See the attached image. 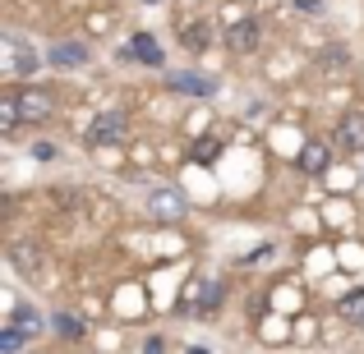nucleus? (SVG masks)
I'll return each mask as SVG.
<instances>
[{
  "mask_svg": "<svg viewBox=\"0 0 364 354\" xmlns=\"http://www.w3.org/2000/svg\"><path fill=\"white\" fill-rule=\"evenodd\" d=\"M337 143L341 152H364V111H346L337 120Z\"/></svg>",
  "mask_w": 364,
  "mask_h": 354,
  "instance_id": "nucleus-5",
  "label": "nucleus"
},
{
  "mask_svg": "<svg viewBox=\"0 0 364 354\" xmlns=\"http://www.w3.org/2000/svg\"><path fill=\"white\" fill-rule=\"evenodd\" d=\"M148 5H157V0H148Z\"/></svg>",
  "mask_w": 364,
  "mask_h": 354,
  "instance_id": "nucleus-21",
  "label": "nucleus"
},
{
  "mask_svg": "<svg viewBox=\"0 0 364 354\" xmlns=\"http://www.w3.org/2000/svg\"><path fill=\"white\" fill-rule=\"evenodd\" d=\"M9 262H14V272L37 276V267H42V248H37V244H14V248H9Z\"/></svg>",
  "mask_w": 364,
  "mask_h": 354,
  "instance_id": "nucleus-8",
  "label": "nucleus"
},
{
  "mask_svg": "<svg viewBox=\"0 0 364 354\" xmlns=\"http://www.w3.org/2000/svg\"><path fill=\"white\" fill-rule=\"evenodd\" d=\"M222 299H226V290H222L217 281H198L194 290H189L185 299H180V309H185V313H213Z\"/></svg>",
  "mask_w": 364,
  "mask_h": 354,
  "instance_id": "nucleus-4",
  "label": "nucleus"
},
{
  "mask_svg": "<svg viewBox=\"0 0 364 354\" xmlns=\"http://www.w3.org/2000/svg\"><path fill=\"white\" fill-rule=\"evenodd\" d=\"M180 42H185L189 51H203V46H208V28L203 23H189L185 33H180Z\"/></svg>",
  "mask_w": 364,
  "mask_h": 354,
  "instance_id": "nucleus-15",
  "label": "nucleus"
},
{
  "mask_svg": "<svg viewBox=\"0 0 364 354\" xmlns=\"http://www.w3.org/2000/svg\"><path fill=\"white\" fill-rule=\"evenodd\" d=\"M9 327H23V331H37V318H33V309H14V322Z\"/></svg>",
  "mask_w": 364,
  "mask_h": 354,
  "instance_id": "nucleus-18",
  "label": "nucleus"
},
{
  "mask_svg": "<svg viewBox=\"0 0 364 354\" xmlns=\"http://www.w3.org/2000/svg\"><path fill=\"white\" fill-rule=\"evenodd\" d=\"M185 354H208V350H203V345H194V350H185Z\"/></svg>",
  "mask_w": 364,
  "mask_h": 354,
  "instance_id": "nucleus-20",
  "label": "nucleus"
},
{
  "mask_svg": "<svg viewBox=\"0 0 364 354\" xmlns=\"http://www.w3.org/2000/svg\"><path fill=\"white\" fill-rule=\"evenodd\" d=\"M185 212H189V203H185L180 189H152V194H148V216H157L161 226L185 221Z\"/></svg>",
  "mask_w": 364,
  "mask_h": 354,
  "instance_id": "nucleus-1",
  "label": "nucleus"
},
{
  "mask_svg": "<svg viewBox=\"0 0 364 354\" xmlns=\"http://www.w3.org/2000/svg\"><path fill=\"white\" fill-rule=\"evenodd\" d=\"M129 51L139 55L143 65H152V70H157V65H161V46H157V37H152V33H134Z\"/></svg>",
  "mask_w": 364,
  "mask_h": 354,
  "instance_id": "nucleus-10",
  "label": "nucleus"
},
{
  "mask_svg": "<svg viewBox=\"0 0 364 354\" xmlns=\"http://www.w3.org/2000/svg\"><path fill=\"white\" fill-rule=\"evenodd\" d=\"M328 166H332V148L328 143H304L300 148V170L304 175H323Z\"/></svg>",
  "mask_w": 364,
  "mask_h": 354,
  "instance_id": "nucleus-6",
  "label": "nucleus"
},
{
  "mask_svg": "<svg viewBox=\"0 0 364 354\" xmlns=\"http://www.w3.org/2000/svg\"><path fill=\"white\" fill-rule=\"evenodd\" d=\"M171 88H176V92H194V97H208V92H213V83H208V79H194V74H176V79H171Z\"/></svg>",
  "mask_w": 364,
  "mask_h": 354,
  "instance_id": "nucleus-12",
  "label": "nucleus"
},
{
  "mask_svg": "<svg viewBox=\"0 0 364 354\" xmlns=\"http://www.w3.org/2000/svg\"><path fill=\"white\" fill-rule=\"evenodd\" d=\"M55 331H60L65 341H79L83 336V318H74V313H55Z\"/></svg>",
  "mask_w": 364,
  "mask_h": 354,
  "instance_id": "nucleus-14",
  "label": "nucleus"
},
{
  "mask_svg": "<svg viewBox=\"0 0 364 354\" xmlns=\"http://www.w3.org/2000/svg\"><path fill=\"white\" fill-rule=\"evenodd\" d=\"M217 148H222L217 138H198V148H194V161H203V166H208V161L217 157Z\"/></svg>",
  "mask_w": 364,
  "mask_h": 354,
  "instance_id": "nucleus-17",
  "label": "nucleus"
},
{
  "mask_svg": "<svg viewBox=\"0 0 364 354\" xmlns=\"http://www.w3.org/2000/svg\"><path fill=\"white\" fill-rule=\"evenodd\" d=\"M51 60L55 65H88V46H79V42H60L51 51Z\"/></svg>",
  "mask_w": 364,
  "mask_h": 354,
  "instance_id": "nucleus-11",
  "label": "nucleus"
},
{
  "mask_svg": "<svg viewBox=\"0 0 364 354\" xmlns=\"http://www.w3.org/2000/svg\"><path fill=\"white\" fill-rule=\"evenodd\" d=\"M23 336H28L23 327H9L5 336H0V350H5V354H18V345H23Z\"/></svg>",
  "mask_w": 364,
  "mask_h": 354,
  "instance_id": "nucleus-16",
  "label": "nucleus"
},
{
  "mask_svg": "<svg viewBox=\"0 0 364 354\" xmlns=\"http://www.w3.org/2000/svg\"><path fill=\"white\" fill-rule=\"evenodd\" d=\"M14 101H18V116H23L28 124H37V120H46L55 111V97L46 88H23V92H14Z\"/></svg>",
  "mask_w": 364,
  "mask_h": 354,
  "instance_id": "nucleus-2",
  "label": "nucleus"
},
{
  "mask_svg": "<svg viewBox=\"0 0 364 354\" xmlns=\"http://www.w3.org/2000/svg\"><path fill=\"white\" fill-rule=\"evenodd\" d=\"M226 46H231V51H240V55L254 51V46H258V23H254V18H240V23L226 33Z\"/></svg>",
  "mask_w": 364,
  "mask_h": 354,
  "instance_id": "nucleus-7",
  "label": "nucleus"
},
{
  "mask_svg": "<svg viewBox=\"0 0 364 354\" xmlns=\"http://www.w3.org/2000/svg\"><path fill=\"white\" fill-rule=\"evenodd\" d=\"M300 9H309V14H318V9H323V0H300Z\"/></svg>",
  "mask_w": 364,
  "mask_h": 354,
  "instance_id": "nucleus-19",
  "label": "nucleus"
},
{
  "mask_svg": "<svg viewBox=\"0 0 364 354\" xmlns=\"http://www.w3.org/2000/svg\"><path fill=\"white\" fill-rule=\"evenodd\" d=\"M18 124H23V116H18V101L14 97H0V133H14Z\"/></svg>",
  "mask_w": 364,
  "mask_h": 354,
  "instance_id": "nucleus-13",
  "label": "nucleus"
},
{
  "mask_svg": "<svg viewBox=\"0 0 364 354\" xmlns=\"http://www.w3.org/2000/svg\"><path fill=\"white\" fill-rule=\"evenodd\" d=\"M120 138H124V111H102V116L88 124V143H97V148L120 143Z\"/></svg>",
  "mask_w": 364,
  "mask_h": 354,
  "instance_id": "nucleus-3",
  "label": "nucleus"
},
{
  "mask_svg": "<svg viewBox=\"0 0 364 354\" xmlns=\"http://www.w3.org/2000/svg\"><path fill=\"white\" fill-rule=\"evenodd\" d=\"M337 318L364 327V290H346V294H341V299H337Z\"/></svg>",
  "mask_w": 364,
  "mask_h": 354,
  "instance_id": "nucleus-9",
  "label": "nucleus"
}]
</instances>
